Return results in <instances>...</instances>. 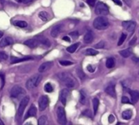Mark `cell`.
I'll return each instance as SVG.
<instances>
[{"mask_svg":"<svg viewBox=\"0 0 139 125\" xmlns=\"http://www.w3.org/2000/svg\"><path fill=\"white\" fill-rule=\"evenodd\" d=\"M93 25L96 29L98 30H104L108 28L109 22L108 19L104 16H98L97 17L93 23Z\"/></svg>","mask_w":139,"mask_h":125,"instance_id":"obj_1","label":"cell"},{"mask_svg":"<svg viewBox=\"0 0 139 125\" xmlns=\"http://www.w3.org/2000/svg\"><path fill=\"white\" fill-rule=\"evenodd\" d=\"M42 81V76L40 74H35L31 76L28 81L26 82V88L28 89H33L34 87H37Z\"/></svg>","mask_w":139,"mask_h":125,"instance_id":"obj_2","label":"cell"},{"mask_svg":"<svg viewBox=\"0 0 139 125\" xmlns=\"http://www.w3.org/2000/svg\"><path fill=\"white\" fill-rule=\"evenodd\" d=\"M109 12V8L108 5L102 2H98L95 6V13L97 15H108Z\"/></svg>","mask_w":139,"mask_h":125,"instance_id":"obj_3","label":"cell"},{"mask_svg":"<svg viewBox=\"0 0 139 125\" xmlns=\"http://www.w3.org/2000/svg\"><path fill=\"white\" fill-rule=\"evenodd\" d=\"M29 102V97L28 96L24 97L23 99H21V102H20V105H19V107H18V111H17V117L19 119H21L23 113H24V110L26 107V106L28 105Z\"/></svg>","mask_w":139,"mask_h":125,"instance_id":"obj_4","label":"cell"},{"mask_svg":"<svg viewBox=\"0 0 139 125\" xmlns=\"http://www.w3.org/2000/svg\"><path fill=\"white\" fill-rule=\"evenodd\" d=\"M57 118H58V122L62 125L66 124L67 123V119H66V114L64 107H59L57 109Z\"/></svg>","mask_w":139,"mask_h":125,"instance_id":"obj_5","label":"cell"},{"mask_svg":"<svg viewBox=\"0 0 139 125\" xmlns=\"http://www.w3.org/2000/svg\"><path fill=\"white\" fill-rule=\"evenodd\" d=\"M60 76L61 80L65 83L66 86H68V88H73L75 86V81L72 77H70L68 75H67L66 73H62L59 75Z\"/></svg>","mask_w":139,"mask_h":125,"instance_id":"obj_6","label":"cell"},{"mask_svg":"<svg viewBox=\"0 0 139 125\" xmlns=\"http://www.w3.org/2000/svg\"><path fill=\"white\" fill-rule=\"evenodd\" d=\"M49 104V97L46 95L42 96L40 98H39L38 101V106H39V110H44L46 107H47Z\"/></svg>","mask_w":139,"mask_h":125,"instance_id":"obj_7","label":"cell"},{"mask_svg":"<svg viewBox=\"0 0 139 125\" xmlns=\"http://www.w3.org/2000/svg\"><path fill=\"white\" fill-rule=\"evenodd\" d=\"M24 94V90L21 87L18 86V85H16V86H14L13 88H11V92H10L11 97H14V98H16L19 96H21V94Z\"/></svg>","mask_w":139,"mask_h":125,"instance_id":"obj_8","label":"cell"},{"mask_svg":"<svg viewBox=\"0 0 139 125\" xmlns=\"http://www.w3.org/2000/svg\"><path fill=\"white\" fill-rule=\"evenodd\" d=\"M122 26L129 32H134L136 28V23L134 21H124L122 23Z\"/></svg>","mask_w":139,"mask_h":125,"instance_id":"obj_9","label":"cell"},{"mask_svg":"<svg viewBox=\"0 0 139 125\" xmlns=\"http://www.w3.org/2000/svg\"><path fill=\"white\" fill-rule=\"evenodd\" d=\"M68 94H69V91L68 89H63L61 90L60 94H59V97H60V101L63 103V105H66Z\"/></svg>","mask_w":139,"mask_h":125,"instance_id":"obj_10","label":"cell"},{"mask_svg":"<svg viewBox=\"0 0 139 125\" xmlns=\"http://www.w3.org/2000/svg\"><path fill=\"white\" fill-rule=\"evenodd\" d=\"M105 92L110 96L116 97V88L114 84H108L105 89Z\"/></svg>","mask_w":139,"mask_h":125,"instance_id":"obj_11","label":"cell"},{"mask_svg":"<svg viewBox=\"0 0 139 125\" xmlns=\"http://www.w3.org/2000/svg\"><path fill=\"white\" fill-rule=\"evenodd\" d=\"M62 27H63V26L61 24H58V25L54 26V27H53L52 29H51L50 35L53 37H56L59 34H60V32L62 30Z\"/></svg>","mask_w":139,"mask_h":125,"instance_id":"obj_12","label":"cell"},{"mask_svg":"<svg viewBox=\"0 0 139 125\" xmlns=\"http://www.w3.org/2000/svg\"><path fill=\"white\" fill-rule=\"evenodd\" d=\"M53 65V63L52 62H46V63H43L40 67H39L38 68V71L39 72H41V73H42V72H45L47 70H49Z\"/></svg>","mask_w":139,"mask_h":125,"instance_id":"obj_13","label":"cell"},{"mask_svg":"<svg viewBox=\"0 0 139 125\" xmlns=\"http://www.w3.org/2000/svg\"><path fill=\"white\" fill-rule=\"evenodd\" d=\"M24 44L25 45H27V47H29V48H35L38 45L39 42L37 41L36 39H29V40L25 41Z\"/></svg>","mask_w":139,"mask_h":125,"instance_id":"obj_14","label":"cell"},{"mask_svg":"<svg viewBox=\"0 0 139 125\" xmlns=\"http://www.w3.org/2000/svg\"><path fill=\"white\" fill-rule=\"evenodd\" d=\"M36 115H37V108H36V107L34 106V105H32V106L29 107L27 114H26L24 119L26 120V119H28V118H29V117L36 116Z\"/></svg>","mask_w":139,"mask_h":125,"instance_id":"obj_15","label":"cell"},{"mask_svg":"<svg viewBox=\"0 0 139 125\" xmlns=\"http://www.w3.org/2000/svg\"><path fill=\"white\" fill-rule=\"evenodd\" d=\"M13 40L11 37H6L4 38H3L1 41H0V47H8V45L12 44Z\"/></svg>","mask_w":139,"mask_h":125,"instance_id":"obj_16","label":"cell"},{"mask_svg":"<svg viewBox=\"0 0 139 125\" xmlns=\"http://www.w3.org/2000/svg\"><path fill=\"white\" fill-rule=\"evenodd\" d=\"M33 60L32 57H25V58H16V57H11V63H21L24 61H28Z\"/></svg>","mask_w":139,"mask_h":125,"instance_id":"obj_17","label":"cell"},{"mask_svg":"<svg viewBox=\"0 0 139 125\" xmlns=\"http://www.w3.org/2000/svg\"><path fill=\"white\" fill-rule=\"evenodd\" d=\"M93 40H94V34H93V32L91 31H88L84 36V42L85 43L89 44V43H91Z\"/></svg>","mask_w":139,"mask_h":125,"instance_id":"obj_18","label":"cell"},{"mask_svg":"<svg viewBox=\"0 0 139 125\" xmlns=\"http://www.w3.org/2000/svg\"><path fill=\"white\" fill-rule=\"evenodd\" d=\"M130 95H131V100L133 103H136L139 100V91L137 90H134L130 91Z\"/></svg>","mask_w":139,"mask_h":125,"instance_id":"obj_19","label":"cell"},{"mask_svg":"<svg viewBox=\"0 0 139 125\" xmlns=\"http://www.w3.org/2000/svg\"><path fill=\"white\" fill-rule=\"evenodd\" d=\"M119 54H120L121 56H123L124 58H128L132 54V50L130 48L129 49H125V50H121L119 52Z\"/></svg>","mask_w":139,"mask_h":125,"instance_id":"obj_20","label":"cell"},{"mask_svg":"<svg viewBox=\"0 0 139 125\" xmlns=\"http://www.w3.org/2000/svg\"><path fill=\"white\" fill-rule=\"evenodd\" d=\"M132 115H133V113H132V110H124L123 111V113H122V118L124 120H130L131 119V117H132Z\"/></svg>","mask_w":139,"mask_h":125,"instance_id":"obj_21","label":"cell"},{"mask_svg":"<svg viewBox=\"0 0 139 125\" xmlns=\"http://www.w3.org/2000/svg\"><path fill=\"white\" fill-rule=\"evenodd\" d=\"M115 65V60L112 58H109L107 60V62H106V66H107L108 68H112Z\"/></svg>","mask_w":139,"mask_h":125,"instance_id":"obj_22","label":"cell"},{"mask_svg":"<svg viewBox=\"0 0 139 125\" xmlns=\"http://www.w3.org/2000/svg\"><path fill=\"white\" fill-rule=\"evenodd\" d=\"M38 16L40 17L43 21H47L48 19H49V15H48V13L47 12H46V11H41L40 13H39V15Z\"/></svg>","mask_w":139,"mask_h":125,"instance_id":"obj_23","label":"cell"},{"mask_svg":"<svg viewBox=\"0 0 139 125\" xmlns=\"http://www.w3.org/2000/svg\"><path fill=\"white\" fill-rule=\"evenodd\" d=\"M79 43H75V44H73V45H70V47H68V48H67V51H68L69 53H74V52L77 50V47H79Z\"/></svg>","mask_w":139,"mask_h":125,"instance_id":"obj_24","label":"cell"},{"mask_svg":"<svg viewBox=\"0 0 139 125\" xmlns=\"http://www.w3.org/2000/svg\"><path fill=\"white\" fill-rule=\"evenodd\" d=\"M85 55H91V56H94V55H97L98 54V52L96 50H94V49H91V48H90V49H87L86 50H85Z\"/></svg>","mask_w":139,"mask_h":125,"instance_id":"obj_25","label":"cell"},{"mask_svg":"<svg viewBox=\"0 0 139 125\" xmlns=\"http://www.w3.org/2000/svg\"><path fill=\"white\" fill-rule=\"evenodd\" d=\"M47 122V118H46V115H42L37 120V123L38 125H45Z\"/></svg>","mask_w":139,"mask_h":125,"instance_id":"obj_26","label":"cell"},{"mask_svg":"<svg viewBox=\"0 0 139 125\" xmlns=\"http://www.w3.org/2000/svg\"><path fill=\"white\" fill-rule=\"evenodd\" d=\"M98 105H99V101L98 98H94L93 99V106H94V115L97 113V110H98Z\"/></svg>","mask_w":139,"mask_h":125,"instance_id":"obj_27","label":"cell"},{"mask_svg":"<svg viewBox=\"0 0 139 125\" xmlns=\"http://www.w3.org/2000/svg\"><path fill=\"white\" fill-rule=\"evenodd\" d=\"M15 25H16L17 27H20V28H25V27H27L28 24L24 21H20L15 22Z\"/></svg>","mask_w":139,"mask_h":125,"instance_id":"obj_28","label":"cell"},{"mask_svg":"<svg viewBox=\"0 0 139 125\" xmlns=\"http://www.w3.org/2000/svg\"><path fill=\"white\" fill-rule=\"evenodd\" d=\"M44 90L46 92V93H51V92L54 90V89H53L52 85L50 83H46L44 86Z\"/></svg>","mask_w":139,"mask_h":125,"instance_id":"obj_29","label":"cell"},{"mask_svg":"<svg viewBox=\"0 0 139 125\" xmlns=\"http://www.w3.org/2000/svg\"><path fill=\"white\" fill-rule=\"evenodd\" d=\"M126 37H127V35H126V34H122L121 36V37H120V39H119L118 45H121L124 43V42L125 41V39H126Z\"/></svg>","mask_w":139,"mask_h":125,"instance_id":"obj_30","label":"cell"},{"mask_svg":"<svg viewBox=\"0 0 139 125\" xmlns=\"http://www.w3.org/2000/svg\"><path fill=\"white\" fill-rule=\"evenodd\" d=\"M59 63H60L62 66H68V65H72V62H70V61H67V60H60L59 61Z\"/></svg>","mask_w":139,"mask_h":125,"instance_id":"obj_31","label":"cell"},{"mask_svg":"<svg viewBox=\"0 0 139 125\" xmlns=\"http://www.w3.org/2000/svg\"><path fill=\"white\" fill-rule=\"evenodd\" d=\"M104 45H105V43L103 41H101V42H99L98 44H96L94 45V47L95 48H98V49H101V48H103L104 47Z\"/></svg>","mask_w":139,"mask_h":125,"instance_id":"obj_32","label":"cell"},{"mask_svg":"<svg viewBox=\"0 0 139 125\" xmlns=\"http://www.w3.org/2000/svg\"><path fill=\"white\" fill-rule=\"evenodd\" d=\"M80 102H81L82 104H85V94H83L82 91H81V94H80Z\"/></svg>","mask_w":139,"mask_h":125,"instance_id":"obj_33","label":"cell"},{"mask_svg":"<svg viewBox=\"0 0 139 125\" xmlns=\"http://www.w3.org/2000/svg\"><path fill=\"white\" fill-rule=\"evenodd\" d=\"M7 58H8V55H7L5 52H3V51L0 52V60H6Z\"/></svg>","mask_w":139,"mask_h":125,"instance_id":"obj_34","label":"cell"},{"mask_svg":"<svg viewBox=\"0 0 139 125\" xmlns=\"http://www.w3.org/2000/svg\"><path fill=\"white\" fill-rule=\"evenodd\" d=\"M77 74H78L79 77H80L81 79H84L85 78V74H84V72L82 71V70L77 69Z\"/></svg>","mask_w":139,"mask_h":125,"instance_id":"obj_35","label":"cell"},{"mask_svg":"<svg viewBox=\"0 0 139 125\" xmlns=\"http://www.w3.org/2000/svg\"><path fill=\"white\" fill-rule=\"evenodd\" d=\"M0 78H1V80H2V86H1V89L3 88L4 86V84H5V76L3 73H0Z\"/></svg>","mask_w":139,"mask_h":125,"instance_id":"obj_36","label":"cell"},{"mask_svg":"<svg viewBox=\"0 0 139 125\" xmlns=\"http://www.w3.org/2000/svg\"><path fill=\"white\" fill-rule=\"evenodd\" d=\"M95 2H96V0H86V3H87L90 6H94Z\"/></svg>","mask_w":139,"mask_h":125,"instance_id":"obj_37","label":"cell"},{"mask_svg":"<svg viewBox=\"0 0 139 125\" xmlns=\"http://www.w3.org/2000/svg\"><path fill=\"white\" fill-rule=\"evenodd\" d=\"M121 102L122 103H129V100L127 97H122V99H121Z\"/></svg>","mask_w":139,"mask_h":125,"instance_id":"obj_38","label":"cell"},{"mask_svg":"<svg viewBox=\"0 0 139 125\" xmlns=\"http://www.w3.org/2000/svg\"><path fill=\"white\" fill-rule=\"evenodd\" d=\"M87 70H88L90 72H93V71H94L95 68H94V67H93L92 65H88V66H87Z\"/></svg>","mask_w":139,"mask_h":125,"instance_id":"obj_39","label":"cell"},{"mask_svg":"<svg viewBox=\"0 0 139 125\" xmlns=\"http://www.w3.org/2000/svg\"><path fill=\"white\" fill-rule=\"evenodd\" d=\"M18 3H29L30 2H32L33 0H16Z\"/></svg>","mask_w":139,"mask_h":125,"instance_id":"obj_40","label":"cell"},{"mask_svg":"<svg viewBox=\"0 0 139 125\" xmlns=\"http://www.w3.org/2000/svg\"><path fill=\"white\" fill-rule=\"evenodd\" d=\"M114 120H115V116L112 115H109V122H110V123H112Z\"/></svg>","mask_w":139,"mask_h":125,"instance_id":"obj_41","label":"cell"},{"mask_svg":"<svg viewBox=\"0 0 139 125\" xmlns=\"http://www.w3.org/2000/svg\"><path fill=\"white\" fill-rule=\"evenodd\" d=\"M116 4H117L118 6H121L122 5V3L121 2V0H112Z\"/></svg>","mask_w":139,"mask_h":125,"instance_id":"obj_42","label":"cell"},{"mask_svg":"<svg viewBox=\"0 0 139 125\" xmlns=\"http://www.w3.org/2000/svg\"><path fill=\"white\" fill-rule=\"evenodd\" d=\"M70 35L72 36V37H77L78 36V32H71L70 34Z\"/></svg>","mask_w":139,"mask_h":125,"instance_id":"obj_43","label":"cell"},{"mask_svg":"<svg viewBox=\"0 0 139 125\" xmlns=\"http://www.w3.org/2000/svg\"><path fill=\"white\" fill-rule=\"evenodd\" d=\"M63 40H64V41H66V42H71V39L69 38V37H68V36H65V37H63Z\"/></svg>","mask_w":139,"mask_h":125,"instance_id":"obj_44","label":"cell"},{"mask_svg":"<svg viewBox=\"0 0 139 125\" xmlns=\"http://www.w3.org/2000/svg\"><path fill=\"white\" fill-rule=\"evenodd\" d=\"M136 40H137V38L136 37H134V38H133V39H132V40H131V42H129V45H134L135 42H136Z\"/></svg>","mask_w":139,"mask_h":125,"instance_id":"obj_45","label":"cell"},{"mask_svg":"<svg viewBox=\"0 0 139 125\" xmlns=\"http://www.w3.org/2000/svg\"><path fill=\"white\" fill-rule=\"evenodd\" d=\"M3 36V32H0V38H1Z\"/></svg>","mask_w":139,"mask_h":125,"instance_id":"obj_46","label":"cell"},{"mask_svg":"<svg viewBox=\"0 0 139 125\" xmlns=\"http://www.w3.org/2000/svg\"><path fill=\"white\" fill-rule=\"evenodd\" d=\"M3 124H4V123H3V122L1 120H0V125H3Z\"/></svg>","mask_w":139,"mask_h":125,"instance_id":"obj_47","label":"cell"}]
</instances>
